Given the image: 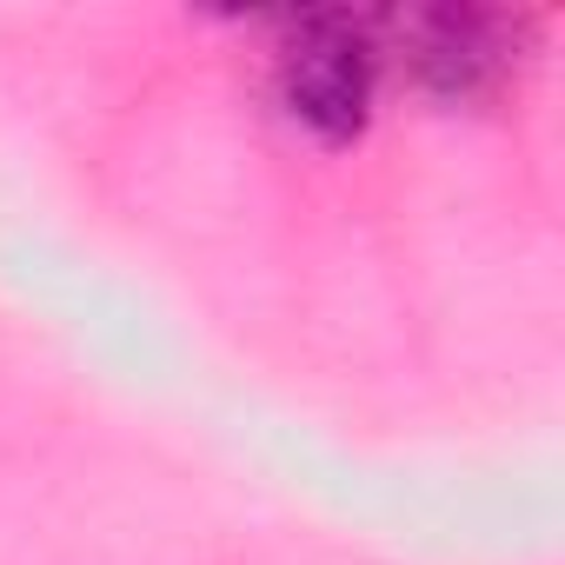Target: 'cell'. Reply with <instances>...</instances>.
<instances>
[{"label":"cell","mask_w":565,"mask_h":565,"mask_svg":"<svg viewBox=\"0 0 565 565\" xmlns=\"http://www.w3.org/2000/svg\"><path fill=\"white\" fill-rule=\"evenodd\" d=\"M373 28L386 74L446 107H479L505 94L539 47V21L505 8H406V14H373Z\"/></svg>","instance_id":"2"},{"label":"cell","mask_w":565,"mask_h":565,"mask_svg":"<svg viewBox=\"0 0 565 565\" xmlns=\"http://www.w3.org/2000/svg\"><path fill=\"white\" fill-rule=\"evenodd\" d=\"M386 81L373 14H287L273 41V100L320 147H353L373 127Z\"/></svg>","instance_id":"1"}]
</instances>
